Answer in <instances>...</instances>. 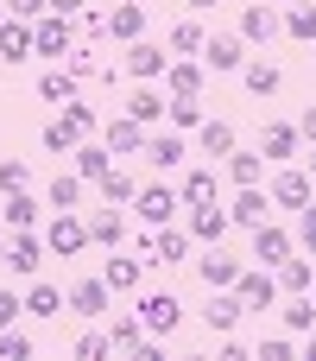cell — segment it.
I'll return each instance as SVG.
<instances>
[{"label":"cell","mask_w":316,"mask_h":361,"mask_svg":"<svg viewBox=\"0 0 316 361\" xmlns=\"http://www.w3.org/2000/svg\"><path fill=\"white\" fill-rule=\"evenodd\" d=\"M203 82H209V63L171 57V70H165V89H171V95H203Z\"/></svg>","instance_id":"cell-17"},{"label":"cell","mask_w":316,"mask_h":361,"mask_svg":"<svg viewBox=\"0 0 316 361\" xmlns=\"http://www.w3.org/2000/svg\"><path fill=\"white\" fill-rule=\"evenodd\" d=\"M241 311H247V305H241V292H234V286H222V292H209V305H203V324L228 336V330L241 324Z\"/></svg>","instance_id":"cell-15"},{"label":"cell","mask_w":316,"mask_h":361,"mask_svg":"<svg viewBox=\"0 0 316 361\" xmlns=\"http://www.w3.org/2000/svg\"><path fill=\"white\" fill-rule=\"evenodd\" d=\"M196 273H203V286H209V292H222V286H234V279H241V260H228V254H222V241H215V247L196 260Z\"/></svg>","instance_id":"cell-22"},{"label":"cell","mask_w":316,"mask_h":361,"mask_svg":"<svg viewBox=\"0 0 316 361\" xmlns=\"http://www.w3.org/2000/svg\"><path fill=\"white\" fill-rule=\"evenodd\" d=\"M6 13H13V19H44L51 0H6Z\"/></svg>","instance_id":"cell-50"},{"label":"cell","mask_w":316,"mask_h":361,"mask_svg":"<svg viewBox=\"0 0 316 361\" xmlns=\"http://www.w3.org/2000/svg\"><path fill=\"white\" fill-rule=\"evenodd\" d=\"M120 63H127V76H133V82H158V76L171 70V57H165V44H152V38H133Z\"/></svg>","instance_id":"cell-6"},{"label":"cell","mask_w":316,"mask_h":361,"mask_svg":"<svg viewBox=\"0 0 316 361\" xmlns=\"http://www.w3.org/2000/svg\"><path fill=\"white\" fill-rule=\"evenodd\" d=\"M146 133H152V127H139V121H133L127 108H120V114H114V121L101 127V140H108V152H146Z\"/></svg>","instance_id":"cell-13"},{"label":"cell","mask_w":316,"mask_h":361,"mask_svg":"<svg viewBox=\"0 0 316 361\" xmlns=\"http://www.w3.org/2000/svg\"><path fill=\"white\" fill-rule=\"evenodd\" d=\"M76 25H82V38H108V13H95V6L76 13Z\"/></svg>","instance_id":"cell-49"},{"label":"cell","mask_w":316,"mask_h":361,"mask_svg":"<svg viewBox=\"0 0 316 361\" xmlns=\"http://www.w3.org/2000/svg\"><path fill=\"white\" fill-rule=\"evenodd\" d=\"M190 6H222V0H190Z\"/></svg>","instance_id":"cell-56"},{"label":"cell","mask_w":316,"mask_h":361,"mask_svg":"<svg viewBox=\"0 0 316 361\" xmlns=\"http://www.w3.org/2000/svg\"><path fill=\"white\" fill-rule=\"evenodd\" d=\"M108 38H120V44L146 38V6H139V0H120V6L108 13Z\"/></svg>","instance_id":"cell-20"},{"label":"cell","mask_w":316,"mask_h":361,"mask_svg":"<svg viewBox=\"0 0 316 361\" xmlns=\"http://www.w3.org/2000/svg\"><path fill=\"white\" fill-rule=\"evenodd\" d=\"M184 203H215V165H196L184 178Z\"/></svg>","instance_id":"cell-42"},{"label":"cell","mask_w":316,"mask_h":361,"mask_svg":"<svg viewBox=\"0 0 316 361\" xmlns=\"http://www.w3.org/2000/svg\"><path fill=\"white\" fill-rule=\"evenodd\" d=\"M253 355H260V361H291V343H285V336H266Z\"/></svg>","instance_id":"cell-51"},{"label":"cell","mask_w":316,"mask_h":361,"mask_svg":"<svg viewBox=\"0 0 316 361\" xmlns=\"http://www.w3.org/2000/svg\"><path fill=\"white\" fill-rule=\"evenodd\" d=\"M310 178H316V152H310Z\"/></svg>","instance_id":"cell-58"},{"label":"cell","mask_w":316,"mask_h":361,"mask_svg":"<svg viewBox=\"0 0 316 361\" xmlns=\"http://www.w3.org/2000/svg\"><path fill=\"white\" fill-rule=\"evenodd\" d=\"M310 197H316V178H310V171H298V165L272 171V203H279V209H304Z\"/></svg>","instance_id":"cell-9"},{"label":"cell","mask_w":316,"mask_h":361,"mask_svg":"<svg viewBox=\"0 0 316 361\" xmlns=\"http://www.w3.org/2000/svg\"><path fill=\"white\" fill-rule=\"evenodd\" d=\"M298 247H304V254H316V197L298 209Z\"/></svg>","instance_id":"cell-46"},{"label":"cell","mask_w":316,"mask_h":361,"mask_svg":"<svg viewBox=\"0 0 316 361\" xmlns=\"http://www.w3.org/2000/svg\"><path fill=\"white\" fill-rule=\"evenodd\" d=\"M82 222H89V241H95V247H108V254L127 241V222L114 216V203H108V209H95V216H82Z\"/></svg>","instance_id":"cell-26"},{"label":"cell","mask_w":316,"mask_h":361,"mask_svg":"<svg viewBox=\"0 0 316 361\" xmlns=\"http://www.w3.org/2000/svg\"><path fill=\"white\" fill-rule=\"evenodd\" d=\"M0 57H6V63L38 57V44H32V19H13V13H6V25H0Z\"/></svg>","instance_id":"cell-19"},{"label":"cell","mask_w":316,"mask_h":361,"mask_svg":"<svg viewBox=\"0 0 316 361\" xmlns=\"http://www.w3.org/2000/svg\"><path fill=\"white\" fill-rule=\"evenodd\" d=\"M0 25H6V0H0Z\"/></svg>","instance_id":"cell-57"},{"label":"cell","mask_w":316,"mask_h":361,"mask_svg":"<svg viewBox=\"0 0 316 361\" xmlns=\"http://www.w3.org/2000/svg\"><path fill=\"white\" fill-rule=\"evenodd\" d=\"M165 121H171V133H196V127L209 121V114H203V95H171Z\"/></svg>","instance_id":"cell-27"},{"label":"cell","mask_w":316,"mask_h":361,"mask_svg":"<svg viewBox=\"0 0 316 361\" xmlns=\"http://www.w3.org/2000/svg\"><path fill=\"white\" fill-rule=\"evenodd\" d=\"M44 247H51L57 260H76V254H82V247H95V241H89V222H82L76 209H57V216H51V228H44Z\"/></svg>","instance_id":"cell-2"},{"label":"cell","mask_w":316,"mask_h":361,"mask_svg":"<svg viewBox=\"0 0 316 361\" xmlns=\"http://www.w3.org/2000/svg\"><path fill=\"white\" fill-rule=\"evenodd\" d=\"M114 355V343L101 336V330H89V336H76V361H108Z\"/></svg>","instance_id":"cell-44"},{"label":"cell","mask_w":316,"mask_h":361,"mask_svg":"<svg viewBox=\"0 0 316 361\" xmlns=\"http://www.w3.org/2000/svg\"><path fill=\"white\" fill-rule=\"evenodd\" d=\"M298 140H304V133H298L291 121H266V133H260V152H266V165H272V159H291V152H298Z\"/></svg>","instance_id":"cell-25"},{"label":"cell","mask_w":316,"mask_h":361,"mask_svg":"<svg viewBox=\"0 0 316 361\" xmlns=\"http://www.w3.org/2000/svg\"><path fill=\"white\" fill-rule=\"evenodd\" d=\"M76 146H82V127H76L70 114H57V121H44V152H63V159H70Z\"/></svg>","instance_id":"cell-31"},{"label":"cell","mask_w":316,"mask_h":361,"mask_svg":"<svg viewBox=\"0 0 316 361\" xmlns=\"http://www.w3.org/2000/svg\"><path fill=\"white\" fill-rule=\"evenodd\" d=\"M70 70H76L82 82H89V76H101V63H95V51H89V44H76V51H70Z\"/></svg>","instance_id":"cell-48"},{"label":"cell","mask_w":316,"mask_h":361,"mask_svg":"<svg viewBox=\"0 0 316 361\" xmlns=\"http://www.w3.org/2000/svg\"><path fill=\"white\" fill-rule=\"evenodd\" d=\"M165 108H171V102H165V95H158L152 82H139V89L127 95V114H133L139 127H158V121H165Z\"/></svg>","instance_id":"cell-24"},{"label":"cell","mask_w":316,"mask_h":361,"mask_svg":"<svg viewBox=\"0 0 316 361\" xmlns=\"http://www.w3.org/2000/svg\"><path fill=\"white\" fill-rule=\"evenodd\" d=\"M0 216H6V228H32L38 222V197L32 190H6V209Z\"/></svg>","instance_id":"cell-37"},{"label":"cell","mask_w":316,"mask_h":361,"mask_svg":"<svg viewBox=\"0 0 316 361\" xmlns=\"http://www.w3.org/2000/svg\"><path fill=\"white\" fill-rule=\"evenodd\" d=\"M44 254H51V247H44V235H32V228H13V241L0 247V260H6L19 279H32V273L44 267Z\"/></svg>","instance_id":"cell-4"},{"label":"cell","mask_w":316,"mask_h":361,"mask_svg":"<svg viewBox=\"0 0 316 361\" xmlns=\"http://www.w3.org/2000/svg\"><path fill=\"white\" fill-rule=\"evenodd\" d=\"M82 184H89L82 171H57L51 190H44V203H51V209H76V203H82Z\"/></svg>","instance_id":"cell-33"},{"label":"cell","mask_w":316,"mask_h":361,"mask_svg":"<svg viewBox=\"0 0 316 361\" xmlns=\"http://www.w3.org/2000/svg\"><path fill=\"white\" fill-rule=\"evenodd\" d=\"M203 63H209L215 76H222V70H241V63H247V38H241V32H215V38L203 44Z\"/></svg>","instance_id":"cell-11"},{"label":"cell","mask_w":316,"mask_h":361,"mask_svg":"<svg viewBox=\"0 0 316 361\" xmlns=\"http://www.w3.org/2000/svg\"><path fill=\"white\" fill-rule=\"evenodd\" d=\"M82 25L76 19H63V13H44V19H32V44H38V57H70L82 38H76Z\"/></svg>","instance_id":"cell-1"},{"label":"cell","mask_w":316,"mask_h":361,"mask_svg":"<svg viewBox=\"0 0 316 361\" xmlns=\"http://www.w3.org/2000/svg\"><path fill=\"white\" fill-rule=\"evenodd\" d=\"M279 6H291V0H279Z\"/></svg>","instance_id":"cell-59"},{"label":"cell","mask_w":316,"mask_h":361,"mask_svg":"<svg viewBox=\"0 0 316 361\" xmlns=\"http://www.w3.org/2000/svg\"><path fill=\"white\" fill-rule=\"evenodd\" d=\"M279 317H285V330H316V298L310 292H291V305Z\"/></svg>","instance_id":"cell-41"},{"label":"cell","mask_w":316,"mask_h":361,"mask_svg":"<svg viewBox=\"0 0 316 361\" xmlns=\"http://www.w3.org/2000/svg\"><path fill=\"white\" fill-rule=\"evenodd\" d=\"M272 273H279V292H310V286H316L310 260H298V254H291V260H279Z\"/></svg>","instance_id":"cell-39"},{"label":"cell","mask_w":316,"mask_h":361,"mask_svg":"<svg viewBox=\"0 0 316 361\" xmlns=\"http://www.w3.org/2000/svg\"><path fill=\"white\" fill-rule=\"evenodd\" d=\"M32 355V336H19V330H0V361H25Z\"/></svg>","instance_id":"cell-47"},{"label":"cell","mask_w":316,"mask_h":361,"mask_svg":"<svg viewBox=\"0 0 316 361\" xmlns=\"http://www.w3.org/2000/svg\"><path fill=\"white\" fill-rule=\"evenodd\" d=\"M25 311V298H13V292H0V330H13V317Z\"/></svg>","instance_id":"cell-52"},{"label":"cell","mask_w":316,"mask_h":361,"mask_svg":"<svg viewBox=\"0 0 316 361\" xmlns=\"http://www.w3.org/2000/svg\"><path fill=\"white\" fill-rule=\"evenodd\" d=\"M304 361H316V336H310V349H304Z\"/></svg>","instance_id":"cell-55"},{"label":"cell","mask_w":316,"mask_h":361,"mask_svg":"<svg viewBox=\"0 0 316 361\" xmlns=\"http://www.w3.org/2000/svg\"><path fill=\"white\" fill-rule=\"evenodd\" d=\"M228 222H234V228H260V222H272V190H260V184L234 190V203H228Z\"/></svg>","instance_id":"cell-7"},{"label":"cell","mask_w":316,"mask_h":361,"mask_svg":"<svg viewBox=\"0 0 316 361\" xmlns=\"http://www.w3.org/2000/svg\"><path fill=\"white\" fill-rule=\"evenodd\" d=\"M139 324H146V336H171L184 324V305L171 292H139Z\"/></svg>","instance_id":"cell-5"},{"label":"cell","mask_w":316,"mask_h":361,"mask_svg":"<svg viewBox=\"0 0 316 361\" xmlns=\"http://www.w3.org/2000/svg\"><path fill=\"white\" fill-rule=\"evenodd\" d=\"M82 6H89V0H51V13H63V19H76Z\"/></svg>","instance_id":"cell-53"},{"label":"cell","mask_w":316,"mask_h":361,"mask_svg":"<svg viewBox=\"0 0 316 361\" xmlns=\"http://www.w3.org/2000/svg\"><path fill=\"white\" fill-rule=\"evenodd\" d=\"M70 159H76V171H82L89 184H101V178L114 171V152H108V146H76Z\"/></svg>","instance_id":"cell-34"},{"label":"cell","mask_w":316,"mask_h":361,"mask_svg":"<svg viewBox=\"0 0 316 361\" xmlns=\"http://www.w3.org/2000/svg\"><path fill=\"white\" fill-rule=\"evenodd\" d=\"M234 292H241L247 311H272V305H279V273H272V267H253V273L234 279Z\"/></svg>","instance_id":"cell-8"},{"label":"cell","mask_w":316,"mask_h":361,"mask_svg":"<svg viewBox=\"0 0 316 361\" xmlns=\"http://www.w3.org/2000/svg\"><path fill=\"white\" fill-rule=\"evenodd\" d=\"M177 260H190V228H152V267H177Z\"/></svg>","instance_id":"cell-18"},{"label":"cell","mask_w":316,"mask_h":361,"mask_svg":"<svg viewBox=\"0 0 316 361\" xmlns=\"http://www.w3.org/2000/svg\"><path fill=\"white\" fill-rule=\"evenodd\" d=\"M228 228H234V222H228L222 203H190V241H209V247H215Z\"/></svg>","instance_id":"cell-14"},{"label":"cell","mask_w":316,"mask_h":361,"mask_svg":"<svg viewBox=\"0 0 316 361\" xmlns=\"http://www.w3.org/2000/svg\"><path fill=\"white\" fill-rule=\"evenodd\" d=\"M133 209L146 216V228H165V222H171V216L184 209V190H171V184H139Z\"/></svg>","instance_id":"cell-3"},{"label":"cell","mask_w":316,"mask_h":361,"mask_svg":"<svg viewBox=\"0 0 316 361\" xmlns=\"http://www.w3.org/2000/svg\"><path fill=\"white\" fill-rule=\"evenodd\" d=\"M279 32H285V19H279V13H272V6H266V0H260V6H247V13H241V38H247V44H272V38H279Z\"/></svg>","instance_id":"cell-16"},{"label":"cell","mask_w":316,"mask_h":361,"mask_svg":"<svg viewBox=\"0 0 316 361\" xmlns=\"http://www.w3.org/2000/svg\"><path fill=\"white\" fill-rule=\"evenodd\" d=\"M95 190H101V203H114V209H120V203H133V197H139V178L114 165V171H108V178H101Z\"/></svg>","instance_id":"cell-35"},{"label":"cell","mask_w":316,"mask_h":361,"mask_svg":"<svg viewBox=\"0 0 316 361\" xmlns=\"http://www.w3.org/2000/svg\"><path fill=\"white\" fill-rule=\"evenodd\" d=\"M241 82H247L253 95H279V82H285V76H279V63H266V57H247V63H241Z\"/></svg>","instance_id":"cell-30"},{"label":"cell","mask_w":316,"mask_h":361,"mask_svg":"<svg viewBox=\"0 0 316 361\" xmlns=\"http://www.w3.org/2000/svg\"><path fill=\"white\" fill-rule=\"evenodd\" d=\"M25 184H32L25 159H0V190H25Z\"/></svg>","instance_id":"cell-45"},{"label":"cell","mask_w":316,"mask_h":361,"mask_svg":"<svg viewBox=\"0 0 316 361\" xmlns=\"http://www.w3.org/2000/svg\"><path fill=\"white\" fill-rule=\"evenodd\" d=\"M108 305H114V286L108 279H76L70 286V311L76 317H108Z\"/></svg>","instance_id":"cell-12"},{"label":"cell","mask_w":316,"mask_h":361,"mask_svg":"<svg viewBox=\"0 0 316 361\" xmlns=\"http://www.w3.org/2000/svg\"><path fill=\"white\" fill-rule=\"evenodd\" d=\"M101 279H108L114 292H139V279H146V260H108V267H101Z\"/></svg>","instance_id":"cell-38"},{"label":"cell","mask_w":316,"mask_h":361,"mask_svg":"<svg viewBox=\"0 0 316 361\" xmlns=\"http://www.w3.org/2000/svg\"><path fill=\"white\" fill-rule=\"evenodd\" d=\"M76 89H82V76H76L70 63H57V70H44V76H38V95H44V102H63V108H70V102H76Z\"/></svg>","instance_id":"cell-23"},{"label":"cell","mask_w":316,"mask_h":361,"mask_svg":"<svg viewBox=\"0 0 316 361\" xmlns=\"http://www.w3.org/2000/svg\"><path fill=\"white\" fill-rule=\"evenodd\" d=\"M285 32H291V38H304V44H316V0H291Z\"/></svg>","instance_id":"cell-40"},{"label":"cell","mask_w":316,"mask_h":361,"mask_svg":"<svg viewBox=\"0 0 316 361\" xmlns=\"http://www.w3.org/2000/svg\"><path fill=\"white\" fill-rule=\"evenodd\" d=\"M63 305H70V298H63L51 279H32V292H25V311H32V317H57Z\"/></svg>","instance_id":"cell-36"},{"label":"cell","mask_w":316,"mask_h":361,"mask_svg":"<svg viewBox=\"0 0 316 361\" xmlns=\"http://www.w3.org/2000/svg\"><path fill=\"white\" fill-rule=\"evenodd\" d=\"M291 254H298V235H285L279 222H260V228H253V260H260V267H279V260H291Z\"/></svg>","instance_id":"cell-10"},{"label":"cell","mask_w":316,"mask_h":361,"mask_svg":"<svg viewBox=\"0 0 316 361\" xmlns=\"http://www.w3.org/2000/svg\"><path fill=\"white\" fill-rule=\"evenodd\" d=\"M146 159H152L158 171H171V165H184V159H190V146H184V133H171V127H165V133H146Z\"/></svg>","instance_id":"cell-21"},{"label":"cell","mask_w":316,"mask_h":361,"mask_svg":"<svg viewBox=\"0 0 316 361\" xmlns=\"http://www.w3.org/2000/svg\"><path fill=\"white\" fill-rule=\"evenodd\" d=\"M310 298H316V286H310Z\"/></svg>","instance_id":"cell-60"},{"label":"cell","mask_w":316,"mask_h":361,"mask_svg":"<svg viewBox=\"0 0 316 361\" xmlns=\"http://www.w3.org/2000/svg\"><path fill=\"white\" fill-rule=\"evenodd\" d=\"M203 44H209V32H203L196 19H177L171 38H165V51H177V57H203Z\"/></svg>","instance_id":"cell-29"},{"label":"cell","mask_w":316,"mask_h":361,"mask_svg":"<svg viewBox=\"0 0 316 361\" xmlns=\"http://www.w3.org/2000/svg\"><path fill=\"white\" fill-rule=\"evenodd\" d=\"M222 165H228L234 190H247V184H260V178H266V152H241V146H234V152H228Z\"/></svg>","instance_id":"cell-28"},{"label":"cell","mask_w":316,"mask_h":361,"mask_svg":"<svg viewBox=\"0 0 316 361\" xmlns=\"http://www.w3.org/2000/svg\"><path fill=\"white\" fill-rule=\"evenodd\" d=\"M196 146H203V159H228L234 152V127L228 121H203L196 127Z\"/></svg>","instance_id":"cell-32"},{"label":"cell","mask_w":316,"mask_h":361,"mask_svg":"<svg viewBox=\"0 0 316 361\" xmlns=\"http://www.w3.org/2000/svg\"><path fill=\"white\" fill-rule=\"evenodd\" d=\"M108 343H114V349H139V343H146L139 311H133V317H114V324H108Z\"/></svg>","instance_id":"cell-43"},{"label":"cell","mask_w":316,"mask_h":361,"mask_svg":"<svg viewBox=\"0 0 316 361\" xmlns=\"http://www.w3.org/2000/svg\"><path fill=\"white\" fill-rule=\"evenodd\" d=\"M298 133H304V140L316 146V108H304V121H298Z\"/></svg>","instance_id":"cell-54"}]
</instances>
